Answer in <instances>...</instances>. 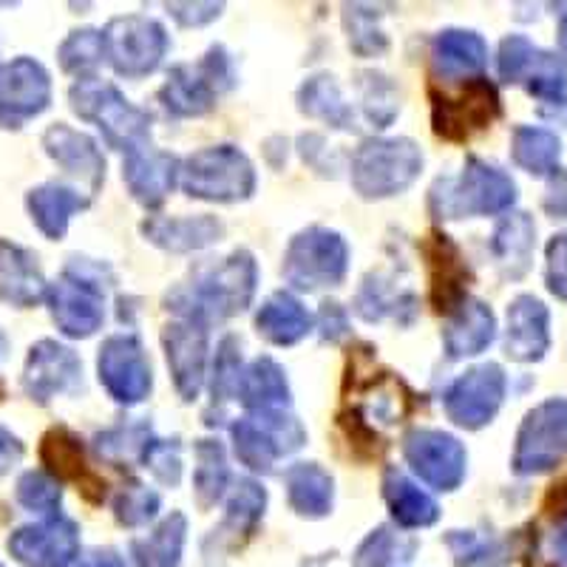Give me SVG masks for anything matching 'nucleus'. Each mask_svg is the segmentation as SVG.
Here are the masks:
<instances>
[{"label": "nucleus", "mask_w": 567, "mask_h": 567, "mask_svg": "<svg viewBox=\"0 0 567 567\" xmlns=\"http://www.w3.org/2000/svg\"><path fill=\"white\" fill-rule=\"evenodd\" d=\"M256 258L247 250H236L216 270L199 278L194 290L187 292L185 301L176 303L174 310L179 312L182 321H194L202 327L213 321H225V318L245 312L250 307L252 296H256Z\"/></svg>", "instance_id": "1"}, {"label": "nucleus", "mask_w": 567, "mask_h": 567, "mask_svg": "<svg viewBox=\"0 0 567 567\" xmlns=\"http://www.w3.org/2000/svg\"><path fill=\"white\" fill-rule=\"evenodd\" d=\"M429 202L437 219L496 216L511 210L516 202V185L505 171L471 156L457 179H437Z\"/></svg>", "instance_id": "2"}, {"label": "nucleus", "mask_w": 567, "mask_h": 567, "mask_svg": "<svg viewBox=\"0 0 567 567\" xmlns=\"http://www.w3.org/2000/svg\"><path fill=\"white\" fill-rule=\"evenodd\" d=\"M71 109L89 123H97L111 148L125 151V154L145 148V142L151 136L148 111L131 105L116 85L103 83V80H80L71 89Z\"/></svg>", "instance_id": "3"}, {"label": "nucleus", "mask_w": 567, "mask_h": 567, "mask_svg": "<svg viewBox=\"0 0 567 567\" xmlns=\"http://www.w3.org/2000/svg\"><path fill=\"white\" fill-rule=\"evenodd\" d=\"M423 171V151L406 136L367 140L352 156V185L363 199L403 194Z\"/></svg>", "instance_id": "4"}, {"label": "nucleus", "mask_w": 567, "mask_h": 567, "mask_svg": "<svg viewBox=\"0 0 567 567\" xmlns=\"http://www.w3.org/2000/svg\"><path fill=\"white\" fill-rule=\"evenodd\" d=\"M179 185L205 202H245L256 194V168L233 145L202 148L179 165Z\"/></svg>", "instance_id": "5"}, {"label": "nucleus", "mask_w": 567, "mask_h": 567, "mask_svg": "<svg viewBox=\"0 0 567 567\" xmlns=\"http://www.w3.org/2000/svg\"><path fill=\"white\" fill-rule=\"evenodd\" d=\"M349 247L341 233L327 227H310L298 233L284 256V278L298 290H321L338 287L347 276Z\"/></svg>", "instance_id": "6"}, {"label": "nucleus", "mask_w": 567, "mask_h": 567, "mask_svg": "<svg viewBox=\"0 0 567 567\" xmlns=\"http://www.w3.org/2000/svg\"><path fill=\"white\" fill-rule=\"evenodd\" d=\"M100 284L103 278L91 276L89 261L71 258L65 276L52 287H45V301L63 336L89 338L103 327L105 301Z\"/></svg>", "instance_id": "7"}, {"label": "nucleus", "mask_w": 567, "mask_h": 567, "mask_svg": "<svg viewBox=\"0 0 567 567\" xmlns=\"http://www.w3.org/2000/svg\"><path fill=\"white\" fill-rule=\"evenodd\" d=\"M100 34H103V54L123 78H145L159 69L171 45L168 32L156 20L142 14L114 18Z\"/></svg>", "instance_id": "8"}, {"label": "nucleus", "mask_w": 567, "mask_h": 567, "mask_svg": "<svg viewBox=\"0 0 567 567\" xmlns=\"http://www.w3.org/2000/svg\"><path fill=\"white\" fill-rule=\"evenodd\" d=\"M567 454V400L550 398L525 414L516 434V474H545Z\"/></svg>", "instance_id": "9"}, {"label": "nucleus", "mask_w": 567, "mask_h": 567, "mask_svg": "<svg viewBox=\"0 0 567 567\" xmlns=\"http://www.w3.org/2000/svg\"><path fill=\"white\" fill-rule=\"evenodd\" d=\"M505 389H508V378H505L503 367L483 363V367L468 369L445 392V414L460 429L477 432V429H483L496 417L505 400Z\"/></svg>", "instance_id": "10"}, {"label": "nucleus", "mask_w": 567, "mask_h": 567, "mask_svg": "<svg viewBox=\"0 0 567 567\" xmlns=\"http://www.w3.org/2000/svg\"><path fill=\"white\" fill-rule=\"evenodd\" d=\"M403 457L425 485L437 491H457L465 480V449L457 437L437 429H412L403 437Z\"/></svg>", "instance_id": "11"}, {"label": "nucleus", "mask_w": 567, "mask_h": 567, "mask_svg": "<svg viewBox=\"0 0 567 567\" xmlns=\"http://www.w3.org/2000/svg\"><path fill=\"white\" fill-rule=\"evenodd\" d=\"M100 383L109 389L111 398L123 406L142 403L151 392V363L148 354L142 349L140 338L134 336H114L100 347L97 358Z\"/></svg>", "instance_id": "12"}, {"label": "nucleus", "mask_w": 567, "mask_h": 567, "mask_svg": "<svg viewBox=\"0 0 567 567\" xmlns=\"http://www.w3.org/2000/svg\"><path fill=\"white\" fill-rule=\"evenodd\" d=\"M52 103L49 71L32 58H18L0 65V125L18 128L32 116L43 114Z\"/></svg>", "instance_id": "13"}, {"label": "nucleus", "mask_w": 567, "mask_h": 567, "mask_svg": "<svg viewBox=\"0 0 567 567\" xmlns=\"http://www.w3.org/2000/svg\"><path fill=\"white\" fill-rule=\"evenodd\" d=\"M9 554L23 567H71L80 556V530L65 516H49L14 530Z\"/></svg>", "instance_id": "14"}, {"label": "nucleus", "mask_w": 567, "mask_h": 567, "mask_svg": "<svg viewBox=\"0 0 567 567\" xmlns=\"http://www.w3.org/2000/svg\"><path fill=\"white\" fill-rule=\"evenodd\" d=\"M83 386V363L69 347L58 341H40L29 349L23 369V389L38 403H49L65 392Z\"/></svg>", "instance_id": "15"}, {"label": "nucleus", "mask_w": 567, "mask_h": 567, "mask_svg": "<svg viewBox=\"0 0 567 567\" xmlns=\"http://www.w3.org/2000/svg\"><path fill=\"white\" fill-rule=\"evenodd\" d=\"M499 116L496 89L483 78L465 83L457 100L434 94V131L445 140H468L474 131H483Z\"/></svg>", "instance_id": "16"}, {"label": "nucleus", "mask_w": 567, "mask_h": 567, "mask_svg": "<svg viewBox=\"0 0 567 567\" xmlns=\"http://www.w3.org/2000/svg\"><path fill=\"white\" fill-rule=\"evenodd\" d=\"M174 386L182 400H196L207 372V329L194 321H176L162 332Z\"/></svg>", "instance_id": "17"}, {"label": "nucleus", "mask_w": 567, "mask_h": 567, "mask_svg": "<svg viewBox=\"0 0 567 567\" xmlns=\"http://www.w3.org/2000/svg\"><path fill=\"white\" fill-rule=\"evenodd\" d=\"M550 349L548 307L534 296H519L508 307L505 352L519 363H536Z\"/></svg>", "instance_id": "18"}, {"label": "nucleus", "mask_w": 567, "mask_h": 567, "mask_svg": "<svg viewBox=\"0 0 567 567\" xmlns=\"http://www.w3.org/2000/svg\"><path fill=\"white\" fill-rule=\"evenodd\" d=\"M123 179L140 205L159 207L179 182V159L165 151L140 148L125 156Z\"/></svg>", "instance_id": "19"}, {"label": "nucleus", "mask_w": 567, "mask_h": 567, "mask_svg": "<svg viewBox=\"0 0 567 567\" xmlns=\"http://www.w3.org/2000/svg\"><path fill=\"white\" fill-rule=\"evenodd\" d=\"M45 154L58 162L60 168L78 176L80 182L91 187V194L103 185L105 179V156L100 154L97 142L69 125L58 123L43 134Z\"/></svg>", "instance_id": "20"}, {"label": "nucleus", "mask_w": 567, "mask_h": 567, "mask_svg": "<svg viewBox=\"0 0 567 567\" xmlns=\"http://www.w3.org/2000/svg\"><path fill=\"white\" fill-rule=\"evenodd\" d=\"M496 336V318L488 303L477 298H463V301L449 312V321L443 329L445 352L452 361L460 358H474L485 352Z\"/></svg>", "instance_id": "21"}, {"label": "nucleus", "mask_w": 567, "mask_h": 567, "mask_svg": "<svg viewBox=\"0 0 567 567\" xmlns=\"http://www.w3.org/2000/svg\"><path fill=\"white\" fill-rule=\"evenodd\" d=\"M45 278L38 258L9 241H0V298L12 307H34L45 298Z\"/></svg>", "instance_id": "22"}, {"label": "nucleus", "mask_w": 567, "mask_h": 567, "mask_svg": "<svg viewBox=\"0 0 567 567\" xmlns=\"http://www.w3.org/2000/svg\"><path fill=\"white\" fill-rule=\"evenodd\" d=\"M142 233L162 250L190 252L219 241L225 227L213 216H154L142 225Z\"/></svg>", "instance_id": "23"}, {"label": "nucleus", "mask_w": 567, "mask_h": 567, "mask_svg": "<svg viewBox=\"0 0 567 567\" xmlns=\"http://www.w3.org/2000/svg\"><path fill=\"white\" fill-rule=\"evenodd\" d=\"M485 63H488V45L477 32L445 29L434 40V69L440 78H471V74H480Z\"/></svg>", "instance_id": "24"}, {"label": "nucleus", "mask_w": 567, "mask_h": 567, "mask_svg": "<svg viewBox=\"0 0 567 567\" xmlns=\"http://www.w3.org/2000/svg\"><path fill=\"white\" fill-rule=\"evenodd\" d=\"M27 205L38 230L43 233L45 239L58 241L63 239L65 230H69L71 216L89 207V199L80 196V190H74V187L49 182V185L34 187L32 194H29Z\"/></svg>", "instance_id": "25"}, {"label": "nucleus", "mask_w": 567, "mask_h": 567, "mask_svg": "<svg viewBox=\"0 0 567 567\" xmlns=\"http://www.w3.org/2000/svg\"><path fill=\"white\" fill-rule=\"evenodd\" d=\"M236 398L241 400V406L250 414L287 409L290 406V386H287L284 369L272 358H256L241 372L239 394Z\"/></svg>", "instance_id": "26"}, {"label": "nucleus", "mask_w": 567, "mask_h": 567, "mask_svg": "<svg viewBox=\"0 0 567 567\" xmlns=\"http://www.w3.org/2000/svg\"><path fill=\"white\" fill-rule=\"evenodd\" d=\"M256 329L258 336H265L276 347H292L301 338H307V332L312 329V318L290 292H276L261 303L256 316Z\"/></svg>", "instance_id": "27"}, {"label": "nucleus", "mask_w": 567, "mask_h": 567, "mask_svg": "<svg viewBox=\"0 0 567 567\" xmlns=\"http://www.w3.org/2000/svg\"><path fill=\"white\" fill-rule=\"evenodd\" d=\"M534 239L536 227L528 213H511L505 216L494 230L491 250L499 261L503 272L508 278H523L530 270V258H534Z\"/></svg>", "instance_id": "28"}, {"label": "nucleus", "mask_w": 567, "mask_h": 567, "mask_svg": "<svg viewBox=\"0 0 567 567\" xmlns=\"http://www.w3.org/2000/svg\"><path fill=\"white\" fill-rule=\"evenodd\" d=\"M219 91L213 89L202 65H179L162 85L159 100L174 116H202L213 109Z\"/></svg>", "instance_id": "29"}, {"label": "nucleus", "mask_w": 567, "mask_h": 567, "mask_svg": "<svg viewBox=\"0 0 567 567\" xmlns=\"http://www.w3.org/2000/svg\"><path fill=\"white\" fill-rule=\"evenodd\" d=\"M287 496L296 514L321 519L332 511V477L318 463H298L287 471Z\"/></svg>", "instance_id": "30"}, {"label": "nucleus", "mask_w": 567, "mask_h": 567, "mask_svg": "<svg viewBox=\"0 0 567 567\" xmlns=\"http://www.w3.org/2000/svg\"><path fill=\"white\" fill-rule=\"evenodd\" d=\"M383 494H386L392 516L403 528H429L437 523V503L423 488H417L406 474L389 468L383 477Z\"/></svg>", "instance_id": "31"}, {"label": "nucleus", "mask_w": 567, "mask_h": 567, "mask_svg": "<svg viewBox=\"0 0 567 567\" xmlns=\"http://www.w3.org/2000/svg\"><path fill=\"white\" fill-rule=\"evenodd\" d=\"M298 109L307 116H312V120H323L332 128H354L352 109L341 97L336 78H329V74H316V78H310L301 85V91H298Z\"/></svg>", "instance_id": "32"}, {"label": "nucleus", "mask_w": 567, "mask_h": 567, "mask_svg": "<svg viewBox=\"0 0 567 567\" xmlns=\"http://www.w3.org/2000/svg\"><path fill=\"white\" fill-rule=\"evenodd\" d=\"M514 162L523 171L534 176H554L559 171L561 142L559 136L550 134L545 128H534V125H519L514 131Z\"/></svg>", "instance_id": "33"}, {"label": "nucleus", "mask_w": 567, "mask_h": 567, "mask_svg": "<svg viewBox=\"0 0 567 567\" xmlns=\"http://www.w3.org/2000/svg\"><path fill=\"white\" fill-rule=\"evenodd\" d=\"M187 539L185 514H171L159 528L145 539L134 542V559L140 567H179Z\"/></svg>", "instance_id": "34"}, {"label": "nucleus", "mask_w": 567, "mask_h": 567, "mask_svg": "<svg viewBox=\"0 0 567 567\" xmlns=\"http://www.w3.org/2000/svg\"><path fill=\"white\" fill-rule=\"evenodd\" d=\"M227 460L219 440H199L196 443V471L194 491L202 508H210L227 488Z\"/></svg>", "instance_id": "35"}, {"label": "nucleus", "mask_w": 567, "mask_h": 567, "mask_svg": "<svg viewBox=\"0 0 567 567\" xmlns=\"http://www.w3.org/2000/svg\"><path fill=\"white\" fill-rule=\"evenodd\" d=\"M43 463L49 465V474L54 480H80L85 474V457L83 445H80L78 434H71L69 429H52L43 437Z\"/></svg>", "instance_id": "36"}, {"label": "nucleus", "mask_w": 567, "mask_h": 567, "mask_svg": "<svg viewBox=\"0 0 567 567\" xmlns=\"http://www.w3.org/2000/svg\"><path fill=\"white\" fill-rule=\"evenodd\" d=\"M414 542L406 536L394 534L392 528H378L361 542L354 550V567H394L398 561L412 559Z\"/></svg>", "instance_id": "37"}, {"label": "nucleus", "mask_w": 567, "mask_h": 567, "mask_svg": "<svg viewBox=\"0 0 567 567\" xmlns=\"http://www.w3.org/2000/svg\"><path fill=\"white\" fill-rule=\"evenodd\" d=\"M400 307H409V310H417V298L412 292H398L394 296L389 281H383V276H369L363 281L361 292L354 298V310L363 321H381L383 316L394 312L398 316Z\"/></svg>", "instance_id": "38"}, {"label": "nucleus", "mask_w": 567, "mask_h": 567, "mask_svg": "<svg viewBox=\"0 0 567 567\" xmlns=\"http://www.w3.org/2000/svg\"><path fill=\"white\" fill-rule=\"evenodd\" d=\"M14 496H18V503L23 505V508L49 519V516L60 514L63 488H60V480H54L49 471H27V474L18 480Z\"/></svg>", "instance_id": "39"}, {"label": "nucleus", "mask_w": 567, "mask_h": 567, "mask_svg": "<svg viewBox=\"0 0 567 567\" xmlns=\"http://www.w3.org/2000/svg\"><path fill=\"white\" fill-rule=\"evenodd\" d=\"M233 449H236V457L247 465L250 471H258V474H267L276 465L278 452L276 445L267 440V434L252 423L250 417L233 423Z\"/></svg>", "instance_id": "40"}, {"label": "nucleus", "mask_w": 567, "mask_h": 567, "mask_svg": "<svg viewBox=\"0 0 567 567\" xmlns=\"http://www.w3.org/2000/svg\"><path fill=\"white\" fill-rule=\"evenodd\" d=\"M267 491L256 480H239L227 503V525H233L236 534H250L265 516Z\"/></svg>", "instance_id": "41"}, {"label": "nucleus", "mask_w": 567, "mask_h": 567, "mask_svg": "<svg viewBox=\"0 0 567 567\" xmlns=\"http://www.w3.org/2000/svg\"><path fill=\"white\" fill-rule=\"evenodd\" d=\"M60 65H63L69 74H80V80L94 71L100 65L103 54V34L94 32V29H80V32H71L69 38L60 45Z\"/></svg>", "instance_id": "42"}, {"label": "nucleus", "mask_w": 567, "mask_h": 567, "mask_svg": "<svg viewBox=\"0 0 567 567\" xmlns=\"http://www.w3.org/2000/svg\"><path fill=\"white\" fill-rule=\"evenodd\" d=\"M151 425H120L111 432L97 437L100 457L111 460V463H131V460L145 457V449L151 443Z\"/></svg>", "instance_id": "43"}, {"label": "nucleus", "mask_w": 567, "mask_h": 567, "mask_svg": "<svg viewBox=\"0 0 567 567\" xmlns=\"http://www.w3.org/2000/svg\"><path fill=\"white\" fill-rule=\"evenodd\" d=\"M343 23H347L352 52H358L361 58H374V54H381L389 49V40L386 34H383V29L378 27V14H374V9L347 7Z\"/></svg>", "instance_id": "44"}, {"label": "nucleus", "mask_w": 567, "mask_h": 567, "mask_svg": "<svg viewBox=\"0 0 567 567\" xmlns=\"http://www.w3.org/2000/svg\"><path fill=\"white\" fill-rule=\"evenodd\" d=\"M361 91H363V109H367L369 123L378 128H386L398 116V89L389 83V78L374 74V71H363L361 74Z\"/></svg>", "instance_id": "45"}, {"label": "nucleus", "mask_w": 567, "mask_h": 567, "mask_svg": "<svg viewBox=\"0 0 567 567\" xmlns=\"http://www.w3.org/2000/svg\"><path fill=\"white\" fill-rule=\"evenodd\" d=\"M159 511V494L151 491L148 485L131 483L128 488H123L114 499V514L116 519L128 528H140V525L151 523Z\"/></svg>", "instance_id": "46"}, {"label": "nucleus", "mask_w": 567, "mask_h": 567, "mask_svg": "<svg viewBox=\"0 0 567 567\" xmlns=\"http://www.w3.org/2000/svg\"><path fill=\"white\" fill-rule=\"evenodd\" d=\"M542 49H536L528 38L523 34H511L499 45V58H496V69H499V78L505 83H525L528 71L534 69V63L539 60Z\"/></svg>", "instance_id": "47"}, {"label": "nucleus", "mask_w": 567, "mask_h": 567, "mask_svg": "<svg viewBox=\"0 0 567 567\" xmlns=\"http://www.w3.org/2000/svg\"><path fill=\"white\" fill-rule=\"evenodd\" d=\"M241 343L233 336H227L221 341L219 354H216V363H213V400H225L236 398L239 394V381H241Z\"/></svg>", "instance_id": "48"}, {"label": "nucleus", "mask_w": 567, "mask_h": 567, "mask_svg": "<svg viewBox=\"0 0 567 567\" xmlns=\"http://www.w3.org/2000/svg\"><path fill=\"white\" fill-rule=\"evenodd\" d=\"M145 468L154 471V477L162 480L165 485H176L182 477V457L176 440H151L142 457Z\"/></svg>", "instance_id": "49"}, {"label": "nucleus", "mask_w": 567, "mask_h": 567, "mask_svg": "<svg viewBox=\"0 0 567 567\" xmlns=\"http://www.w3.org/2000/svg\"><path fill=\"white\" fill-rule=\"evenodd\" d=\"M548 290L554 292L559 301L567 303V233L554 236L548 245Z\"/></svg>", "instance_id": "50"}, {"label": "nucleus", "mask_w": 567, "mask_h": 567, "mask_svg": "<svg viewBox=\"0 0 567 567\" xmlns=\"http://www.w3.org/2000/svg\"><path fill=\"white\" fill-rule=\"evenodd\" d=\"M202 71L207 74V80L213 83V89L216 91H227L230 89L236 80H233V63L230 58H227V52L221 49V45H213L210 52L205 54V60H202Z\"/></svg>", "instance_id": "51"}, {"label": "nucleus", "mask_w": 567, "mask_h": 567, "mask_svg": "<svg viewBox=\"0 0 567 567\" xmlns=\"http://www.w3.org/2000/svg\"><path fill=\"white\" fill-rule=\"evenodd\" d=\"M168 9L182 27H205L221 14L219 3H171Z\"/></svg>", "instance_id": "52"}, {"label": "nucleus", "mask_w": 567, "mask_h": 567, "mask_svg": "<svg viewBox=\"0 0 567 567\" xmlns=\"http://www.w3.org/2000/svg\"><path fill=\"white\" fill-rule=\"evenodd\" d=\"M545 210L554 219H567V171H556L550 176L548 194H545Z\"/></svg>", "instance_id": "53"}, {"label": "nucleus", "mask_w": 567, "mask_h": 567, "mask_svg": "<svg viewBox=\"0 0 567 567\" xmlns=\"http://www.w3.org/2000/svg\"><path fill=\"white\" fill-rule=\"evenodd\" d=\"M318 321H321V336L327 338V341H338V338L347 336V312L341 310V303H323L321 316H318Z\"/></svg>", "instance_id": "54"}, {"label": "nucleus", "mask_w": 567, "mask_h": 567, "mask_svg": "<svg viewBox=\"0 0 567 567\" xmlns=\"http://www.w3.org/2000/svg\"><path fill=\"white\" fill-rule=\"evenodd\" d=\"M23 460V443L0 423V474H9Z\"/></svg>", "instance_id": "55"}, {"label": "nucleus", "mask_w": 567, "mask_h": 567, "mask_svg": "<svg viewBox=\"0 0 567 567\" xmlns=\"http://www.w3.org/2000/svg\"><path fill=\"white\" fill-rule=\"evenodd\" d=\"M78 567H128L125 559L114 550H94V554L85 556Z\"/></svg>", "instance_id": "56"}, {"label": "nucleus", "mask_w": 567, "mask_h": 567, "mask_svg": "<svg viewBox=\"0 0 567 567\" xmlns=\"http://www.w3.org/2000/svg\"><path fill=\"white\" fill-rule=\"evenodd\" d=\"M556 550H559L561 561H567V525L559 530V536H556Z\"/></svg>", "instance_id": "57"}, {"label": "nucleus", "mask_w": 567, "mask_h": 567, "mask_svg": "<svg viewBox=\"0 0 567 567\" xmlns=\"http://www.w3.org/2000/svg\"><path fill=\"white\" fill-rule=\"evenodd\" d=\"M559 52L561 58H567V18H561L559 23Z\"/></svg>", "instance_id": "58"}, {"label": "nucleus", "mask_w": 567, "mask_h": 567, "mask_svg": "<svg viewBox=\"0 0 567 567\" xmlns=\"http://www.w3.org/2000/svg\"><path fill=\"white\" fill-rule=\"evenodd\" d=\"M3 354H7V338L0 336V361H3Z\"/></svg>", "instance_id": "59"}, {"label": "nucleus", "mask_w": 567, "mask_h": 567, "mask_svg": "<svg viewBox=\"0 0 567 567\" xmlns=\"http://www.w3.org/2000/svg\"><path fill=\"white\" fill-rule=\"evenodd\" d=\"M0 567H3V565H0Z\"/></svg>", "instance_id": "60"}]
</instances>
